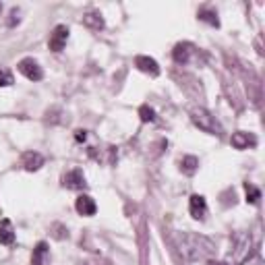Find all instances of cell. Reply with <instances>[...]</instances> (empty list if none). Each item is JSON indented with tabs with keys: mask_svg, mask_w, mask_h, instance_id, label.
Segmentation results:
<instances>
[{
	"mask_svg": "<svg viewBox=\"0 0 265 265\" xmlns=\"http://www.w3.org/2000/svg\"><path fill=\"white\" fill-rule=\"evenodd\" d=\"M176 247L180 251L187 261H199V259H207L209 255L216 251L214 243L207 239V236L201 234H195V232H183V234H176Z\"/></svg>",
	"mask_w": 265,
	"mask_h": 265,
	"instance_id": "obj_1",
	"label": "cell"
},
{
	"mask_svg": "<svg viewBox=\"0 0 265 265\" xmlns=\"http://www.w3.org/2000/svg\"><path fill=\"white\" fill-rule=\"evenodd\" d=\"M191 120H193L195 127H199L203 133H209V135H222V133H224L222 127H220V122L216 120V116L209 114L205 108L191 110Z\"/></svg>",
	"mask_w": 265,
	"mask_h": 265,
	"instance_id": "obj_2",
	"label": "cell"
},
{
	"mask_svg": "<svg viewBox=\"0 0 265 265\" xmlns=\"http://www.w3.org/2000/svg\"><path fill=\"white\" fill-rule=\"evenodd\" d=\"M66 39H68V27L66 25H56V27H54V31L50 33L48 46H50L52 52H60L66 46Z\"/></svg>",
	"mask_w": 265,
	"mask_h": 265,
	"instance_id": "obj_3",
	"label": "cell"
},
{
	"mask_svg": "<svg viewBox=\"0 0 265 265\" xmlns=\"http://www.w3.org/2000/svg\"><path fill=\"white\" fill-rule=\"evenodd\" d=\"M19 71L29 79V81H41V77H44V71H41V66L33 60V58H23L19 62Z\"/></svg>",
	"mask_w": 265,
	"mask_h": 265,
	"instance_id": "obj_4",
	"label": "cell"
},
{
	"mask_svg": "<svg viewBox=\"0 0 265 265\" xmlns=\"http://www.w3.org/2000/svg\"><path fill=\"white\" fill-rule=\"evenodd\" d=\"M62 187L66 189H73V191H79L85 187V176H83L81 170H71L62 176Z\"/></svg>",
	"mask_w": 265,
	"mask_h": 265,
	"instance_id": "obj_5",
	"label": "cell"
},
{
	"mask_svg": "<svg viewBox=\"0 0 265 265\" xmlns=\"http://www.w3.org/2000/svg\"><path fill=\"white\" fill-rule=\"evenodd\" d=\"M135 66L139 68V71H143V73L151 75V77H158V75H160L158 62L153 60V58H149V56H137V58H135Z\"/></svg>",
	"mask_w": 265,
	"mask_h": 265,
	"instance_id": "obj_6",
	"label": "cell"
},
{
	"mask_svg": "<svg viewBox=\"0 0 265 265\" xmlns=\"http://www.w3.org/2000/svg\"><path fill=\"white\" fill-rule=\"evenodd\" d=\"M189 209H191V216L195 220H203L205 218V212H207L205 197H201V195H193L191 201H189Z\"/></svg>",
	"mask_w": 265,
	"mask_h": 265,
	"instance_id": "obj_7",
	"label": "cell"
},
{
	"mask_svg": "<svg viewBox=\"0 0 265 265\" xmlns=\"http://www.w3.org/2000/svg\"><path fill=\"white\" fill-rule=\"evenodd\" d=\"M230 143H232V147H236V149H247V147L257 145V139H255L253 135H249V133L239 131V133H234V135H232Z\"/></svg>",
	"mask_w": 265,
	"mask_h": 265,
	"instance_id": "obj_8",
	"label": "cell"
},
{
	"mask_svg": "<svg viewBox=\"0 0 265 265\" xmlns=\"http://www.w3.org/2000/svg\"><path fill=\"white\" fill-rule=\"evenodd\" d=\"M75 207H77V212L81 216H93L97 212V205H95V201L89 197V195H81V197H77Z\"/></svg>",
	"mask_w": 265,
	"mask_h": 265,
	"instance_id": "obj_9",
	"label": "cell"
},
{
	"mask_svg": "<svg viewBox=\"0 0 265 265\" xmlns=\"http://www.w3.org/2000/svg\"><path fill=\"white\" fill-rule=\"evenodd\" d=\"M23 166H25V170L35 172L44 166V158H41V153H37V151H27L23 156Z\"/></svg>",
	"mask_w": 265,
	"mask_h": 265,
	"instance_id": "obj_10",
	"label": "cell"
},
{
	"mask_svg": "<svg viewBox=\"0 0 265 265\" xmlns=\"http://www.w3.org/2000/svg\"><path fill=\"white\" fill-rule=\"evenodd\" d=\"M0 243L10 247L12 243H15V230H12V224L10 220H0Z\"/></svg>",
	"mask_w": 265,
	"mask_h": 265,
	"instance_id": "obj_11",
	"label": "cell"
},
{
	"mask_svg": "<svg viewBox=\"0 0 265 265\" xmlns=\"http://www.w3.org/2000/svg\"><path fill=\"white\" fill-rule=\"evenodd\" d=\"M83 25H85L87 29H91V31H100V29H104V19H102L100 12L91 10V12H87V15L83 17Z\"/></svg>",
	"mask_w": 265,
	"mask_h": 265,
	"instance_id": "obj_12",
	"label": "cell"
},
{
	"mask_svg": "<svg viewBox=\"0 0 265 265\" xmlns=\"http://www.w3.org/2000/svg\"><path fill=\"white\" fill-rule=\"evenodd\" d=\"M46 261H48V245L37 243L31 255V265H46Z\"/></svg>",
	"mask_w": 265,
	"mask_h": 265,
	"instance_id": "obj_13",
	"label": "cell"
},
{
	"mask_svg": "<svg viewBox=\"0 0 265 265\" xmlns=\"http://www.w3.org/2000/svg\"><path fill=\"white\" fill-rule=\"evenodd\" d=\"M191 44H176L174 46V50H172V56H174V60L178 62V64H185L187 60H189V56H191Z\"/></svg>",
	"mask_w": 265,
	"mask_h": 265,
	"instance_id": "obj_14",
	"label": "cell"
},
{
	"mask_svg": "<svg viewBox=\"0 0 265 265\" xmlns=\"http://www.w3.org/2000/svg\"><path fill=\"white\" fill-rule=\"evenodd\" d=\"M199 168V160L195 156H185L183 160H180V170H183L187 176H193L195 172H197Z\"/></svg>",
	"mask_w": 265,
	"mask_h": 265,
	"instance_id": "obj_15",
	"label": "cell"
},
{
	"mask_svg": "<svg viewBox=\"0 0 265 265\" xmlns=\"http://www.w3.org/2000/svg\"><path fill=\"white\" fill-rule=\"evenodd\" d=\"M245 191H247V201L249 203H257L259 199H261V191L257 189V187H253V185H245Z\"/></svg>",
	"mask_w": 265,
	"mask_h": 265,
	"instance_id": "obj_16",
	"label": "cell"
},
{
	"mask_svg": "<svg viewBox=\"0 0 265 265\" xmlns=\"http://www.w3.org/2000/svg\"><path fill=\"white\" fill-rule=\"evenodd\" d=\"M199 19L205 21V23H209V25H214V27H220V19H218V15H216L214 10H201L199 12Z\"/></svg>",
	"mask_w": 265,
	"mask_h": 265,
	"instance_id": "obj_17",
	"label": "cell"
},
{
	"mask_svg": "<svg viewBox=\"0 0 265 265\" xmlns=\"http://www.w3.org/2000/svg\"><path fill=\"white\" fill-rule=\"evenodd\" d=\"M139 116H141L143 122H153V120H156V112H153V108H149V106L139 108Z\"/></svg>",
	"mask_w": 265,
	"mask_h": 265,
	"instance_id": "obj_18",
	"label": "cell"
},
{
	"mask_svg": "<svg viewBox=\"0 0 265 265\" xmlns=\"http://www.w3.org/2000/svg\"><path fill=\"white\" fill-rule=\"evenodd\" d=\"M12 85V75L6 68H0V87H8Z\"/></svg>",
	"mask_w": 265,
	"mask_h": 265,
	"instance_id": "obj_19",
	"label": "cell"
},
{
	"mask_svg": "<svg viewBox=\"0 0 265 265\" xmlns=\"http://www.w3.org/2000/svg\"><path fill=\"white\" fill-rule=\"evenodd\" d=\"M75 139H77L79 143L85 141V139H87V133H85V131H77V133H75Z\"/></svg>",
	"mask_w": 265,
	"mask_h": 265,
	"instance_id": "obj_20",
	"label": "cell"
},
{
	"mask_svg": "<svg viewBox=\"0 0 265 265\" xmlns=\"http://www.w3.org/2000/svg\"><path fill=\"white\" fill-rule=\"evenodd\" d=\"M247 265H263V263H261V259H259V257H255V259H249V263H247Z\"/></svg>",
	"mask_w": 265,
	"mask_h": 265,
	"instance_id": "obj_21",
	"label": "cell"
},
{
	"mask_svg": "<svg viewBox=\"0 0 265 265\" xmlns=\"http://www.w3.org/2000/svg\"><path fill=\"white\" fill-rule=\"evenodd\" d=\"M209 265H228V263H224V261H209Z\"/></svg>",
	"mask_w": 265,
	"mask_h": 265,
	"instance_id": "obj_22",
	"label": "cell"
},
{
	"mask_svg": "<svg viewBox=\"0 0 265 265\" xmlns=\"http://www.w3.org/2000/svg\"><path fill=\"white\" fill-rule=\"evenodd\" d=\"M0 10H2V6H0Z\"/></svg>",
	"mask_w": 265,
	"mask_h": 265,
	"instance_id": "obj_23",
	"label": "cell"
}]
</instances>
